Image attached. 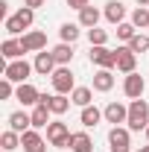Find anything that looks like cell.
Wrapping results in <instances>:
<instances>
[{
  "label": "cell",
  "mask_w": 149,
  "mask_h": 152,
  "mask_svg": "<svg viewBox=\"0 0 149 152\" xmlns=\"http://www.w3.org/2000/svg\"><path fill=\"white\" fill-rule=\"evenodd\" d=\"M134 64H137V53H131L129 44L117 47V70L120 73H134Z\"/></svg>",
  "instance_id": "11"
},
{
  "label": "cell",
  "mask_w": 149,
  "mask_h": 152,
  "mask_svg": "<svg viewBox=\"0 0 149 152\" xmlns=\"http://www.w3.org/2000/svg\"><path fill=\"white\" fill-rule=\"evenodd\" d=\"M41 102H44L53 114H64L67 108H70V99H67L64 94H41Z\"/></svg>",
  "instance_id": "12"
},
{
  "label": "cell",
  "mask_w": 149,
  "mask_h": 152,
  "mask_svg": "<svg viewBox=\"0 0 149 152\" xmlns=\"http://www.w3.org/2000/svg\"><path fill=\"white\" fill-rule=\"evenodd\" d=\"M131 23H134L137 29H149V6H137V9L131 12Z\"/></svg>",
  "instance_id": "27"
},
{
  "label": "cell",
  "mask_w": 149,
  "mask_h": 152,
  "mask_svg": "<svg viewBox=\"0 0 149 152\" xmlns=\"http://www.w3.org/2000/svg\"><path fill=\"white\" fill-rule=\"evenodd\" d=\"M0 53H3V58L15 61V58L23 56V47H20V41H15V38H6V41L0 44Z\"/></svg>",
  "instance_id": "22"
},
{
  "label": "cell",
  "mask_w": 149,
  "mask_h": 152,
  "mask_svg": "<svg viewBox=\"0 0 149 152\" xmlns=\"http://www.w3.org/2000/svg\"><path fill=\"white\" fill-rule=\"evenodd\" d=\"M111 88H114V73L108 67H99V70L93 73V91L105 94V91H111Z\"/></svg>",
  "instance_id": "18"
},
{
  "label": "cell",
  "mask_w": 149,
  "mask_h": 152,
  "mask_svg": "<svg viewBox=\"0 0 149 152\" xmlns=\"http://www.w3.org/2000/svg\"><path fill=\"white\" fill-rule=\"evenodd\" d=\"M50 108H47V105H44V102H38L35 108H32V126H35V129H47V126H50Z\"/></svg>",
  "instance_id": "24"
},
{
  "label": "cell",
  "mask_w": 149,
  "mask_h": 152,
  "mask_svg": "<svg viewBox=\"0 0 149 152\" xmlns=\"http://www.w3.org/2000/svg\"><path fill=\"white\" fill-rule=\"evenodd\" d=\"M15 99H18L20 105H38V102H41V94H38L35 85H29V82H20L18 91H15Z\"/></svg>",
  "instance_id": "10"
},
{
  "label": "cell",
  "mask_w": 149,
  "mask_h": 152,
  "mask_svg": "<svg viewBox=\"0 0 149 152\" xmlns=\"http://www.w3.org/2000/svg\"><path fill=\"white\" fill-rule=\"evenodd\" d=\"M29 126H32V114H26V111H12L9 114V129L12 132L23 134V132H29Z\"/></svg>",
  "instance_id": "15"
},
{
  "label": "cell",
  "mask_w": 149,
  "mask_h": 152,
  "mask_svg": "<svg viewBox=\"0 0 149 152\" xmlns=\"http://www.w3.org/2000/svg\"><path fill=\"white\" fill-rule=\"evenodd\" d=\"M88 41H91V47H105L108 32H105V29H99V26H93V29H88Z\"/></svg>",
  "instance_id": "30"
},
{
  "label": "cell",
  "mask_w": 149,
  "mask_h": 152,
  "mask_svg": "<svg viewBox=\"0 0 149 152\" xmlns=\"http://www.w3.org/2000/svg\"><path fill=\"white\" fill-rule=\"evenodd\" d=\"M146 91V82H143V76L140 73H126V82H123V94L129 96V99H140Z\"/></svg>",
  "instance_id": "9"
},
{
  "label": "cell",
  "mask_w": 149,
  "mask_h": 152,
  "mask_svg": "<svg viewBox=\"0 0 149 152\" xmlns=\"http://www.w3.org/2000/svg\"><path fill=\"white\" fill-rule=\"evenodd\" d=\"M35 70V64H29V61H23V58H15V61H9L6 64V70H3V76L6 79H12V82H26V76Z\"/></svg>",
  "instance_id": "4"
},
{
  "label": "cell",
  "mask_w": 149,
  "mask_h": 152,
  "mask_svg": "<svg viewBox=\"0 0 149 152\" xmlns=\"http://www.w3.org/2000/svg\"><path fill=\"white\" fill-rule=\"evenodd\" d=\"M58 35H61L64 44H73L76 38H79V23H61L58 26Z\"/></svg>",
  "instance_id": "28"
},
{
  "label": "cell",
  "mask_w": 149,
  "mask_h": 152,
  "mask_svg": "<svg viewBox=\"0 0 149 152\" xmlns=\"http://www.w3.org/2000/svg\"><path fill=\"white\" fill-rule=\"evenodd\" d=\"M140 152H149V143H146V146H140Z\"/></svg>",
  "instance_id": "36"
},
{
  "label": "cell",
  "mask_w": 149,
  "mask_h": 152,
  "mask_svg": "<svg viewBox=\"0 0 149 152\" xmlns=\"http://www.w3.org/2000/svg\"><path fill=\"white\" fill-rule=\"evenodd\" d=\"M67 149H73V152H93L91 134H88V132H76V134H70V146H67Z\"/></svg>",
  "instance_id": "19"
},
{
  "label": "cell",
  "mask_w": 149,
  "mask_h": 152,
  "mask_svg": "<svg viewBox=\"0 0 149 152\" xmlns=\"http://www.w3.org/2000/svg\"><path fill=\"white\" fill-rule=\"evenodd\" d=\"M23 6H29V9H38V6H44V0H23Z\"/></svg>",
  "instance_id": "34"
},
{
  "label": "cell",
  "mask_w": 149,
  "mask_h": 152,
  "mask_svg": "<svg viewBox=\"0 0 149 152\" xmlns=\"http://www.w3.org/2000/svg\"><path fill=\"white\" fill-rule=\"evenodd\" d=\"M50 53H53V58H56L58 67H64V64H70V61H73V44H64V41H61V44H56Z\"/></svg>",
  "instance_id": "20"
},
{
  "label": "cell",
  "mask_w": 149,
  "mask_h": 152,
  "mask_svg": "<svg viewBox=\"0 0 149 152\" xmlns=\"http://www.w3.org/2000/svg\"><path fill=\"white\" fill-rule=\"evenodd\" d=\"M129 50L131 53H146L149 50V35H140V32H137V35L129 41Z\"/></svg>",
  "instance_id": "31"
},
{
  "label": "cell",
  "mask_w": 149,
  "mask_h": 152,
  "mask_svg": "<svg viewBox=\"0 0 149 152\" xmlns=\"http://www.w3.org/2000/svg\"><path fill=\"white\" fill-rule=\"evenodd\" d=\"M32 64H35V73H41V76H53L56 73V58H53V53H47V50H41Z\"/></svg>",
  "instance_id": "13"
},
{
  "label": "cell",
  "mask_w": 149,
  "mask_h": 152,
  "mask_svg": "<svg viewBox=\"0 0 149 152\" xmlns=\"http://www.w3.org/2000/svg\"><path fill=\"white\" fill-rule=\"evenodd\" d=\"M108 149H111V152H131L129 129H123V126H111V132H108Z\"/></svg>",
  "instance_id": "5"
},
{
  "label": "cell",
  "mask_w": 149,
  "mask_h": 152,
  "mask_svg": "<svg viewBox=\"0 0 149 152\" xmlns=\"http://www.w3.org/2000/svg\"><path fill=\"white\" fill-rule=\"evenodd\" d=\"M137 152H140V149H137Z\"/></svg>",
  "instance_id": "38"
},
{
  "label": "cell",
  "mask_w": 149,
  "mask_h": 152,
  "mask_svg": "<svg viewBox=\"0 0 149 152\" xmlns=\"http://www.w3.org/2000/svg\"><path fill=\"white\" fill-rule=\"evenodd\" d=\"M91 64L96 67H117V50H108V47H91Z\"/></svg>",
  "instance_id": "7"
},
{
  "label": "cell",
  "mask_w": 149,
  "mask_h": 152,
  "mask_svg": "<svg viewBox=\"0 0 149 152\" xmlns=\"http://www.w3.org/2000/svg\"><path fill=\"white\" fill-rule=\"evenodd\" d=\"M32 20H35V9L20 6L15 15H9V18H6L3 26H6V32H9V35H20L23 29H29V26H32Z\"/></svg>",
  "instance_id": "1"
},
{
  "label": "cell",
  "mask_w": 149,
  "mask_h": 152,
  "mask_svg": "<svg viewBox=\"0 0 149 152\" xmlns=\"http://www.w3.org/2000/svg\"><path fill=\"white\" fill-rule=\"evenodd\" d=\"M102 117H105V114L99 111L96 105H85V108H82V114H79V120H82V126H85V129H91V126H96V123H99Z\"/></svg>",
  "instance_id": "23"
},
{
  "label": "cell",
  "mask_w": 149,
  "mask_h": 152,
  "mask_svg": "<svg viewBox=\"0 0 149 152\" xmlns=\"http://www.w3.org/2000/svg\"><path fill=\"white\" fill-rule=\"evenodd\" d=\"M137 6H149V0H137Z\"/></svg>",
  "instance_id": "35"
},
{
  "label": "cell",
  "mask_w": 149,
  "mask_h": 152,
  "mask_svg": "<svg viewBox=\"0 0 149 152\" xmlns=\"http://www.w3.org/2000/svg\"><path fill=\"white\" fill-rule=\"evenodd\" d=\"M91 99H93L91 88H73V94H70V102H73V105H79V108L91 105Z\"/></svg>",
  "instance_id": "25"
},
{
  "label": "cell",
  "mask_w": 149,
  "mask_h": 152,
  "mask_svg": "<svg viewBox=\"0 0 149 152\" xmlns=\"http://www.w3.org/2000/svg\"><path fill=\"white\" fill-rule=\"evenodd\" d=\"M143 132H146V140H149V126H146V129H143Z\"/></svg>",
  "instance_id": "37"
},
{
  "label": "cell",
  "mask_w": 149,
  "mask_h": 152,
  "mask_svg": "<svg viewBox=\"0 0 149 152\" xmlns=\"http://www.w3.org/2000/svg\"><path fill=\"white\" fill-rule=\"evenodd\" d=\"M129 132H140L149 126V102L146 99H131L129 105Z\"/></svg>",
  "instance_id": "2"
},
{
  "label": "cell",
  "mask_w": 149,
  "mask_h": 152,
  "mask_svg": "<svg viewBox=\"0 0 149 152\" xmlns=\"http://www.w3.org/2000/svg\"><path fill=\"white\" fill-rule=\"evenodd\" d=\"M67 6L70 9H85V6H91V0H67Z\"/></svg>",
  "instance_id": "33"
},
{
  "label": "cell",
  "mask_w": 149,
  "mask_h": 152,
  "mask_svg": "<svg viewBox=\"0 0 149 152\" xmlns=\"http://www.w3.org/2000/svg\"><path fill=\"white\" fill-rule=\"evenodd\" d=\"M20 47H23V53H41V50H47V35H44V32H38V29L23 32Z\"/></svg>",
  "instance_id": "8"
},
{
  "label": "cell",
  "mask_w": 149,
  "mask_h": 152,
  "mask_svg": "<svg viewBox=\"0 0 149 152\" xmlns=\"http://www.w3.org/2000/svg\"><path fill=\"white\" fill-rule=\"evenodd\" d=\"M0 146H3V152L18 149V146H20V134L12 132V129H9V132H3V134H0Z\"/></svg>",
  "instance_id": "26"
},
{
  "label": "cell",
  "mask_w": 149,
  "mask_h": 152,
  "mask_svg": "<svg viewBox=\"0 0 149 152\" xmlns=\"http://www.w3.org/2000/svg\"><path fill=\"white\" fill-rule=\"evenodd\" d=\"M96 23H99V9H96V6H85V9H79V26L93 29Z\"/></svg>",
  "instance_id": "21"
},
{
  "label": "cell",
  "mask_w": 149,
  "mask_h": 152,
  "mask_svg": "<svg viewBox=\"0 0 149 152\" xmlns=\"http://www.w3.org/2000/svg\"><path fill=\"white\" fill-rule=\"evenodd\" d=\"M102 15H105V20H108V23H114V26H117V23H123V20H126V6H123L120 0H108Z\"/></svg>",
  "instance_id": "16"
},
{
  "label": "cell",
  "mask_w": 149,
  "mask_h": 152,
  "mask_svg": "<svg viewBox=\"0 0 149 152\" xmlns=\"http://www.w3.org/2000/svg\"><path fill=\"white\" fill-rule=\"evenodd\" d=\"M15 91H18V88H15V82L3 76V82H0V99H12V96H15Z\"/></svg>",
  "instance_id": "32"
},
{
  "label": "cell",
  "mask_w": 149,
  "mask_h": 152,
  "mask_svg": "<svg viewBox=\"0 0 149 152\" xmlns=\"http://www.w3.org/2000/svg\"><path fill=\"white\" fill-rule=\"evenodd\" d=\"M134 35H137V26H134L131 20H123V23H117V38H120V41H126V44H129Z\"/></svg>",
  "instance_id": "29"
},
{
  "label": "cell",
  "mask_w": 149,
  "mask_h": 152,
  "mask_svg": "<svg viewBox=\"0 0 149 152\" xmlns=\"http://www.w3.org/2000/svg\"><path fill=\"white\" fill-rule=\"evenodd\" d=\"M20 146H23V152H44V146H47V143H44V137H41L38 132H32V129H29V132L20 134Z\"/></svg>",
  "instance_id": "17"
},
{
  "label": "cell",
  "mask_w": 149,
  "mask_h": 152,
  "mask_svg": "<svg viewBox=\"0 0 149 152\" xmlns=\"http://www.w3.org/2000/svg\"><path fill=\"white\" fill-rule=\"evenodd\" d=\"M53 79V88H56V94H73V73H70V67L64 64V67H56V73L50 76Z\"/></svg>",
  "instance_id": "6"
},
{
  "label": "cell",
  "mask_w": 149,
  "mask_h": 152,
  "mask_svg": "<svg viewBox=\"0 0 149 152\" xmlns=\"http://www.w3.org/2000/svg\"><path fill=\"white\" fill-rule=\"evenodd\" d=\"M47 140H50V146H58V149H67L70 146V129H67V123H50L47 126Z\"/></svg>",
  "instance_id": "3"
},
{
  "label": "cell",
  "mask_w": 149,
  "mask_h": 152,
  "mask_svg": "<svg viewBox=\"0 0 149 152\" xmlns=\"http://www.w3.org/2000/svg\"><path fill=\"white\" fill-rule=\"evenodd\" d=\"M102 114H105V120L114 123V126H120V123H126V120H129V108H126L123 102H108Z\"/></svg>",
  "instance_id": "14"
}]
</instances>
